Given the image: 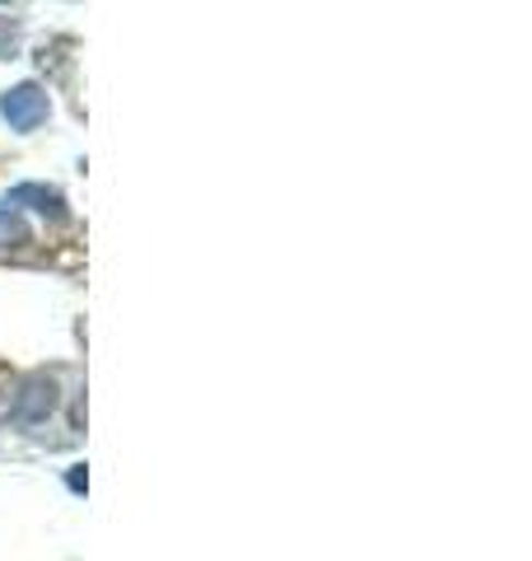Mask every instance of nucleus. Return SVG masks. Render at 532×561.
<instances>
[{
  "label": "nucleus",
  "mask_w": 532,
  "mask_h": 561,
  "mask_svg": "<svg viewBox=\"0 0 532 561\" xmlns=\"http://www.w3.org/2000/svg\"><path fill=\"white\" fill-rule=\"evenodd\" d=\"M0 117L10 122L14 131H33L47 122V94L38 84H14V90L0 99Z\"/></svg>",
  "instance_id": "1"
},
{
  "label": "nucleus",
  "mask_w": 532,
  "mask_h": 561,
  "mask_svg": "<svg viewBox=\"0 0 532 561\" xmlns=\"http://www.w3.org/2000/svg\"><path fill=\"white\" fill-rule=\"evenodd\" d=\"M51 402H57V383H51L47 375H28V379L20 383V398H14L10 416L20 421V426H38V421H47Z\"/></svg>",
  "instance_id": "2"
},
{
  "label": "nucleus",
  "mask_w": 532,
  "mask_h": 561,
  "mask_svg": "<svg viewBox=\"0 0 532 561\" xmlns=\"http://www.w3.org/2000/svg\"><path fill=\"white\" fill-rule=\"evenodd\" d=\"M24 202H33V210H43V216H51V220H61L66 216V206H61V192H51V187H38V183H24V187H14L10 192V210L14 206H24Z\"/></svg>",
  "instance_id": "3"
},
{
  "label": "nucleus",
  "mask_w": 532,
  "mask_h": 561,
  "mask_svg": "<svg viewBox=\"0 0 532 561\" xmlns=\"http://www.w3.org/2000/svg\"><path fill=\"white\" fill-rule=\"evenodd\" d=\"M20 243H28V225L20 220V210L0 206V249H20Z\"/></svg>",
  "instance_id": "4"
}]
</instances>
